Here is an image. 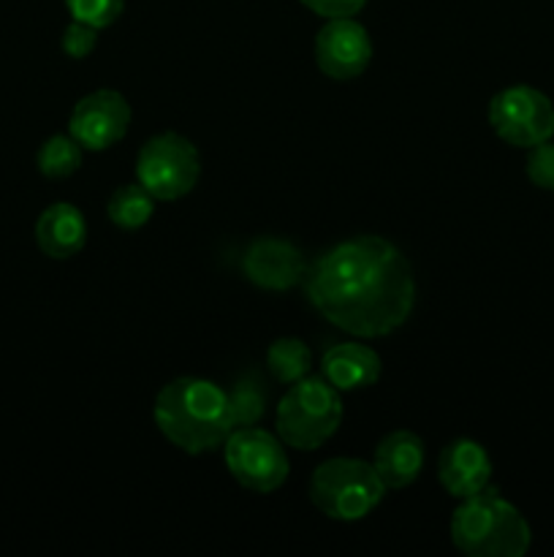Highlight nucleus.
Returning a JSON list of instances; mask_svg holds the SVG:
<instances>
[{"label":"nucleus","mask_w":554,"mask_h":557,"mask_svg":"<svg viewBox=\"0 0 554 557\" xmlns=\"http://www.w3.org/2000/svg\"><path fill=\"white\" fill-rule=\"evenodd\" d=\"M310 305L353 337H386L400 330L416 305L411 261L375 234L345 239L304 272Z\"/></svg>","instance_id":"1"},{"label":"nucleus","mask_w":554,"mask_h":557,"mask_svg":"<svg viewBox=\"0 0 554 557\" xmlns=\"http://www.w3.org/2000/svg\"><path fill=\"white\" fill-rule=\"evenodd\" d=\"M158 430L185 455L221 449L234 430L228 392L210 379L182 375L158 392L152 406Z\"/></svg>","instance_id":"2"},{"label":"nucleus","mask_w":554,"mask_h":557,"mask_svg":"<svg viewBox=\"0 0 554 557\" xmlns=\"http://www.w3.org/2000/svg\"><path fill=\"white\" fill-rule=\"evenodd\" d=\"M530 539L525 515L498 490L465 498L451 517V542L470 557H521Z\"/></svg>","instance_id":"3"},{"label":"nucleus","mask_w":554,"mask_h":557,"mask_svg":"<svg viewBox=\"0 0 554 557\" xmlns=\"http://www.w3.org/2000/svg\"><path fill=\"white\" fill-rule=\"evenodd\" d=\"M340 392L324 375H307L286 389L277 403V438L299 451H315L340 430Z\"/></svg>","instance_id":"4"},{"label":"nucleus","mask_w":554,"mask_h":557,"mask_svg":"<svg viewBox=\"0 0 554 557\" xmlns=\"http://www.w3.org/2000/svg\"><path fill=\"white\" fill-rule=\"evenodd\" d=\"M386 495L373 462L356 457H331L310 479V500L320 515L337 522H356L373 515Z\"/></svg>","instance_id":"5"},{"label":"nucleus","mask_w":554,"mask_h":557,"mask_svg":"<svg viewBox=\"0 0 554 557\" xmlns=\"http://www.w3.org/2000/svg\"><path fill=\"white\" fill-rule=\"evenodd\" d=\"M201 177V156L182 134H158L141 145L136 156V180L155 201H177L196 188Z\"/></svg>","instance_id":"6"},{"label":"nucleus","mask_w":554,"mask_h":557,"mask_svg":"<svg viewBox=\"0 0 554 557\" xmlns=\"http://www.w3.org/2000/svg\"><path fill=\"white\" fill-rule=\"evenodd\" d=\"M282 441L261 428H237L223 444L226 468L244 490L269 495L286 484L291 462H288Z\"/></svg>","instance_id":"7"},{"label":"nucleus","mask_w":554,"mask_h":557,"mask_svg":"<svg viewBox=\"0 0 554 557\" xmlns=\"http://www.w3.org/2000/svg\"><path fill=\"white\" fill-rule=\"evenodd\" d=\"M489 125L505 145L530 150L554 136V103L538 87H505L489 101Z\"/></svg>","instance_id":"8"},{"label":"nucleus","mask_w":554,"mask_h":557,"mask_svg":"<svg viewBox=\"0 0 554 557\" xmlns=\"http://www.w3.org/2000/svg\"><path fill=\"white\" fill-rule=\"evenodd\" d=\"M373 60V41L367 27L353 16L329 20L315 33V65L335 82L356 79Z\"/></svg>","instance_id":"9"},{"label":"nucleus","mask_w":554,"mask_h":557,"mask_svg":"<svg viewBox=\"0 0 554 557\" xmlns=\"http://www.w3.org/2000/svg\"><path fill=\"white\" fill-rule=\"evenodd\" d=\"M130 128V103L117 90H92L71 112L68 134L85 150L101 152L117 145Z\"/></svg>","instance_id":"10"},{"label":"nucleus","mask_w":554,"mask_h":557,"mask_svg":"<svg viewBox=\"0 0 554 557\" xmlns=\"http://www.w3.org/2000/svg\"><path fill=\"white\" fill-rule=\"evenodd\" d=\"M242 272L250 283L266 292H288L304 281L302 253L293 243L280 237H261L244 250Z\"/></svg>","instance_id":"11"},{"label":"nucleus","mask_w":554,"mask_h":557,"mask_svg":"<svg viewBox=\"0 0 554 557\" xmlns=\"http://www.w3.org/2000/svg\"><path fill=\"white\" fill-rule=\"evenodd\" d=\"M492 457L478 441H451L438 457V479L451 498H473L492 482Z\"/></svg>","instance_id":"12"},{"label":"nucleus","mask_w":554,"mask_h":557,"mask_svg":"<svg viewBox=\"0 0 554 557\" xmlns=\"http://www.w3.org/2000/svg\"><path fill=\"white\" fill-rule=\"evenodd\" d=\"M424 460H427L424 441L411 430H394L375 449L373 468L386 490H402L421 476Z\"/></svg>","instance_id":"13"},{"label":"nucleus","mask_w":554,"mask_h":557,"mask_svg":"<svg viewBox=\"0 0 554 557\" xmlns=\"http://www.w3.org/2000/svg\"><path fill=\"white\" fill-rule=\"evenodd\" d=\"M380 357L375 348L364 343H337L326 348L320 359V375L335 386L337 392H356L367 389L380 379Z\"/></svg>","instance_id":"14"},{"label":"nucleus","mask_w":554,"mask_h":557,"mask_svg":"<svg viewBox=\"0 0 554 557\" xmlns=\"http://www.w3.org/2000/svg\"><path fill=\"white\" fill-rule=\"evenodd\" d=\"M36 243L49 259H71L87 243V221L79 207L68 201H54L38 215Z\"/></svg>","instance_id":"15"},{"label":"nucleus","mask_w":554,"mask_h":557,"mask_svg":"<svg viewBox=\"0 0 554 557\" xmlns=\"http://www.w3.org/2000/svg\"><path fill=\"white\" fill-rule=\"evenodd\" d=\"M266 370L272 379L282 386H291L297 381L307 379L313 370V351L299 337H277L266 351Z\"/></svg>","instance_id":"16"},{"label":"nucleus","mask_w":554,"mask_h":557,"mask_svg":"<svg viewBox=\"0 0 554 557\" xmlns=\"http://www.w3.org/2000/svg\"><path fill=\"white\" fill-rule=\"evenodd\" d=\"M106 212L114 226L123 228V232H136V228H141L152 218L155 199L139 183L119 185L112 194V199H109Z\"/></svg>","instance_id":"17"},{"label":"nucleus","mask_w":554,"mask_h":557,"mask_svg":"<svg viewBox=\"0 0 554 557\" xmlns=\"http://www.w3.org/2000/svg\"><path fill=\"white\" fill-rule=\"evenodd\" d=\"M81 158H85V147L74 139L71 134H54L41 145L36 156V166L43 177L49 180H65L81 169Z\"/></svg>","instance_id":"18"},{"label":"nucleus","mask_w":554,"mask_h":557,"mask_svg":"<svg viewBox=\"0 0 554 557\" xmlns=\"http://www.w3.org/2000/svg\"><path fill=\"white\" fill-rule=\"evenodd\" d=\"M228 406H231L234 430L255 428L266 413V386L261 381V375H239L237 384L228 389Z\"/></svg>","instance_id":"19"},{"label":"nucleus","mask_w":554,"mask_h":557,"mask_svg":"<svg viewBox=\"0 0 554 557\" xmlns=\"http://www.w3.org/2000/svg\"><path fill=\"white\" fill-rule=\"evenodd\" d=\"M71 20L85 22L92 27H109L119 20L125 9V0H65Z\"/></svg>","instance_id":"20"},{"label":"nucleus","mask_w":554,"mask_h":557,"mask_svg":"<svg viewBox=\"0 0 554 557\" xmlns=\"http://www.w3.org/2000/svg\"><path fill=\"white\" fill-rule=\"evenodd\" d=\"M527 177L536 188L554 190V141H541V145L530 147L527 156Z\"/></svg>","instance_id":"21"},{"label":"nucleus","mask_w":554,"mask_h":557,"mask_svg":"<svg viewBox=\"0 0 554 557\" xmlns=\"http://www.w3.org/2000/svg\"><path fill=\"white\" fill-rule=\"evenodd\" d=\"M60 47H63V52L68 54L71 60L90 58L98 47V27L71 20V25L63 30V41H60Z\"/></svg>","instance_id":"22"},{"label":"nucleus","mask_w":554,"mask_h":557,"mask_svg":"<svg viewBox=\"0 0 554 557\" xmlns=\"http://www.w3.org/2000/svg\"><path fill=\"white\" fill-rule=\"evenodd\" d=\"M307 5L313 14L326 16V20H340V16H353L367 5V0H299Z\"/></svg>","instance_id":"23"}]
</instances>
